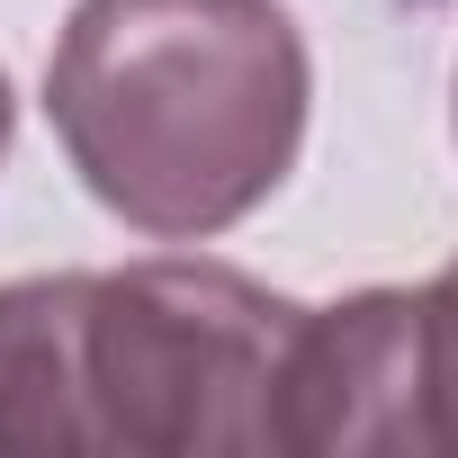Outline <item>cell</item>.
I'll use <instances>...</instances> for the list:
<instances>
[{"label": "cell", "instance_id": "5b68a950", "mask_svg": "<svg viewBox=\"0 0 458 458\" xmlns=\"http://www.w3.org/2000/svg\"><path fill=\"white\" fill-rule=\"evenodd\" d=\"M10 135H19V90H10V72H0V162H10Z\"/></svg>", "mask_w": 458, "mask_h": 458}, {"label": "cell", "instance_id": "3957f363", "mask_svg": "<svg viewBox=\"0 0 458 458\" xmlns=\"http://www.w3.org/2000/svg\"><path fill=\"white\" fill-rule=\"evenodd\" d=\"M279 458H431L422 288H360L342 306H306Z\"/></svg>", "mask_w": 458, "mask_h": 458}, {"label": "cell", "instance_id": "277c9868", "mask_svg": "<svg viewBox=\"0 0 458 458\" xmlns=\"http://www.w3.org/2000/svg\"><path fill=\"white\" fill-rule=\"evenodd\" d=\"M422 413L431 458H458V261L422 288Z\"/></svg>", "mask_w": 458, "mask_h": 458}, {"label": "cell", "instance_id": "7a4b0ae2", "mask_svg": "<svg viewBox=\"0 0 458 458\" xmlns=\"http://www.w3.org/2000/svg\"><path fill=\"white\" fill-rule=\"evenodd\" d=\"M315 64L279 0H72L46 117L81 189L153 243L243 225L306 144Z\"/></svg>", "mask_w": 458, "mask_h": 458}, {"label": "cell", "instance_id": "6da1fadb", "mask_svg": "<svg viewBox=\"0 0 458 458\" xmlns=\"http://www.w3.org/2000/svg\"><path fill=\"white\" fill-rule=\"evenodd\" d=\"M306 306L234 261L0 288V458H279Z\"/></svg>", "mask_w": 458, "mask_h": 458}]
</instances>
